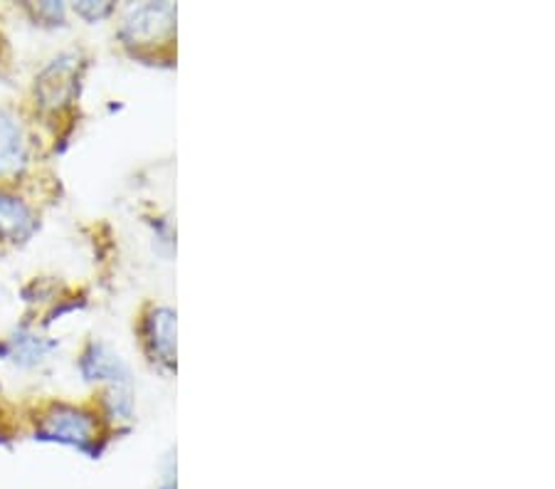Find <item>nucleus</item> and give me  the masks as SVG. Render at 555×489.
Masks as SVG:
<instances>
[{"instance_id":"obj_1","label":"nucleus","mask_w":555,"mask_h":489,"mask_svg":"<svg viewBox=\"0 0 555 489\" xmlns=\"http://www.w3.org/2000/svg\"><path fill=\"white\" fill-rule=\"evenodd\" d=\"M35 440L57 442L65 445V448L87 452L89 458H100L106 438H102L100 421H96L94 413H89L79 406L52 403L48 411L38 417Z\"/></svg>"},{"instance_id":"obj_2","label":"nucleus","mask_w":555,"mask_h":489,"mask_svg":"<svg viewBox=\"0 0 555 489\" xmlns=\"http://www.w3.org/2000/svg\"><path fill=\"white\" fill-rule=\"evenodd\" d=\"M176 30V5L171 3H141L131 5L121 23V40L129 48H146L154 42L171 40Z\"/></svg>"},{"instance_id":"obj_3","label":"nucleus","mask_w":555,"mask_h":489,"mask_svg":"<svg viewBox=\"0 0 555 489\" xmlns=\"http://www.w3.org/2000/svg\"><path fill=\"white\" fill-rule=\"evenodd\" d=\"M143 346L149 359L160 369H176V311L171 307L154 305L143 314Z\"/></svg>"},{"instance_id":"obj_4","label":"nucleus","mask_w":555,"mask_h":489,"mask_svg":"<svg viewBox=\"0 0 555 489\" xmlns=\"http://www.w3.org/2000/svg\"><path fill=\"white\" fill-rule=\"evenodd\" d=\"M79 373L85 381H106L112 386H129L131 369L121 353H116L109 344L89 342L79 356Z\"/></svg>"},{"instance_id":"obj_5","label":"nucleus","mask_w":555,"mask_h":489,"mask_svg":"<svg viewBox=\"0 0 555 489\" xmlns=\"http://www.w3.org/2000/svg\"><path fill=\"white\" fill-rule=\"evenodd\" d=\"M28 164V141L21 121L11 112L0 110V176H13Z\"/></svg>"},{"instance_id":"obj_6","label":"nucleus","mask_w":555,"mask_h":489,"mask_svg":"<svg viewBox=\"0 0 555 489\" xmlns=\"http://www.w3.org/2000/svg\"><path fill=\"white\" fill-rule=\"evenodd\" d=\"M75 77H77V65L75 57H60L52 60V65L44 69L38 79V96L44 106H57L67 102L72 94H75Z\"/></svg>"},{"instance_id":"obj_7","label":"nucleus","mask_w":555,"mask_h":489,"mask_svg":"<svg viewBox=\"0 0 555 489\" xmlns=\"http://www.w3.org/2000/svg\"><path fill=\"white\" fill-rule=\"evenodd\" d=\"M38 228L33 210L21 198L0 191V237L11 243H25Z\"/></svg>"},{"instance_id":"obj_8","label":"nucleus","mask_w":555,"mask_h":489,"mask_svg":"<svg viewBox=\"0 0 555 489\" xmlns=\"http://www.w3.org/2000/svg\"><path fill=\"white\" fill-rule=\"evenodd\" d=\"M55 346H57L55 342L40 339V336H35L30 332H17L13 339L0 344V356L13 359L17 366L28 369V366H35V363H40L44 356L55 349Z\"/></svg>"},{"instance_id":"obj_9","label":"nucleus","mask_w":555,"mask_h":489,"mask_svg":"<svg viewBox=\"0 0 555 489\" xmlns=\"http://www.w3.org/2000/svg\"><path fill=\"white\" fill-rule=\"evenodd\" d=\"M104 411L114 421H129L133 413V396L129 386H112L104 394Z\"/></svg>"},{"instance_id":"obj_10","label":"nucleus","mask_w":555,"mask_h":489,"mask_svg":"<svg viewBox=\"0 0 555 489\" xmlns=\"http://www.w3.org/2000/svg\"><path fill=\"white\" fill-rule=\"evenodd\" d=\"M75 13L79 17H85V21H89V23H100V21H104V17H109L114 13V5L106 3V0H102V3H94V0H82V3H75Z\"/></svg>"},{"instance_id":"obj_11","label":"nucleus","mask_w":555,"mask_h":489,"mask_svg":"<svg viewBox=\"0 0 555 489\" xmlns=\"http://www.w3.org/2000/svg\"><path fill=\"white\" fill-rule=\"evenodd\" d=\"M35 17L48 21L50 25H62L65 23V5L62 3H38L35 5Z\"/></svg>"},{"instance_id":"obj_12","label":"nucleus","mask_w":555,"mask_h":489,"mask_svg":"<svg viewBox=\"0 0 555 489\" xmlns=\"http://www.w3.org/2000/svg\"><path fill=\"white\" fill-rule=\"evenodd\" d=\"M158 489H178V485H176V462L173 460H168L166 473H164V477H160Z\"/></svg>"}]
</instances>
